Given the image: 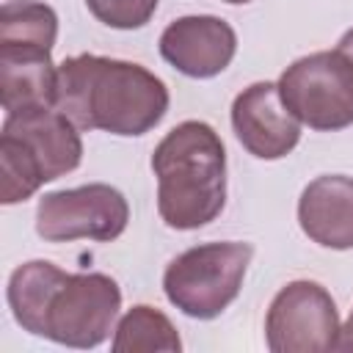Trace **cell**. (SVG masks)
I'll return each mask as SVG.
<instances>
[{"instance_id":"obj_5","label":"cell","mask_w":353,"mask_h":353,"mask_svg":"<svg viewBox=\"0 0 353 353\" xmlns=\"http://www.w3.org/2000/svg\"><path fill=\"white\" fill-rule=\"evenodd\" d=\"M254 248L248 243H204L179 254L163 276L165 298L188 317H218L240 292Z\"/></svg>"},{"instance_id":"obj_11","label":"cell","mask_w":353,"mask_h":353,"mask_svg":"<svg viewBox=\"0 0 353 353\" xmlns=\"http://www.w3.org/2000/svg\"><path fill=\"white\" fill-rule=\"evenodd\" d=\"M298 221L323 248H353V179L325 174L309 182L298 201Z\"/></svg>"},{"instance_id":"obj_4","label":"cell","mask_w":353,"mask_h":353,"mask_svg":"<svg viewBox=\"0 0 353 353\" xmlns=\"http://www.w3.org/2000/svg\"><path fill=\"white\" fill-rule=\"evenodd\" d=\"M77 124L55 105L8 113L0 132V201L17 204L80 165Z\"/></svg>"},{"instance_id":"obj_2","label":"cell","mask_w":353,"mask_h":353,"mask_svg":"<svg viewBox=\"0 0 353 353\" xmlns=\"http://www.w3.org/2000/svg\"><path fill=\"white\" fill-rule=\"evenodd\" d=\"M55 108L77 130H105L113 135H143L168 110V88L141 63L72 55L58 66Z\"/></svg>"},{"instance_id":"obj_16","label":"cell","mask_w":353,"mask_h":353,"mask_svg":"<svg viewBox=\"0 0 353 353\" xmlns=\"http://www.w3.org/2000/svg\"><path fill=\"white\" fill-rule=\"evenodd\" d=\"M336 350H345V353H353V312L347 317V323L339 328V339H336Z\"/></svg>"},{"instance_id":"obj_10","label":"cell","mask_w":353,"mask_h":353,"mask_svg":"<svg viewBox=\"0 0 353 353\" xmlns=\"http://www.w3.org/2000/svg\"><path fill=\"white\" fill-rule=\"evenodd\" d=\"M237 50V36L221 17H182L160 36V55L188 77L221 74Z\"/></svg>"},{"instance_id":"obj_1","label":"cell","mask_w":353,"mask_h":353,"mask_svg":"<svg viewBox=\"0 0 353 353\" xmlns=\"http://www.w3.org/2000/svg\"><path fill=\"white\" fill-rule=\"evenodd\" d=\"M14 320L58 345L97 347L121 309V290L105 273H66L47 259L19 265L8 279Z\"/></svg>"},{"instance_id":"obj_7","label":"cell","mask_w":353,"mask_h":353,"mask_svg":"<svg viewBox=\"0 0 353 353\" xmlns=\"http://www.w3.org/2000/svg\"><path fill=\"white\" fill-rule=\"evenodd\" d=\"M127 199L102 182L47 193L36 210V232L50 243H69L77 237L110 243L127 229Z\"/></svg>"},{"instance_id":"obj_14","label":"cell","mask_w":353,"mask_h":353,"mask_svg":"<svg viewBox=\"0 0 353 353\" xmlns=\"http://www.w3.org/2000/svg\"><path fill=\"white\" fill-rule=\"evenodd\" d=\"M179 347H182V339L176 328L163 312L152 306H132L121 317L113 339L116 353H152V350L176 353Z\"/></svg>"},{"instance_id":"obj_9","label":"cell","mask_w":353,"mask_h":353,"mask_svg":"<svg viewBox=\"0 0 353 353\" xmlns=\"http://www.w3.org/2000/svg\"><path fill=\"white\" fill-rule=\"evenodd\" d=\"M232 127L237 141L259 160L290 154L301 138L298 116L284 105L276 83H254L234 97Z\"/></svg>"},{"instance_id":"obj_15","label":"cell","mask_w":353,"mask_h":353,"mask_svg":"<svg viewBox=\"0 0 353 353\" xmlns=\"http://www.w3.org/2000/svg\"><path fill=\"white\" fill-rule=\"evenodd\" d=\"M85 6L99 22L119 30H132L152 19L157 0H85Z\"/></svg>"},{"instance_id":"obj_12","label":"cell","mask_w":353,"mask_h":353,"mask_svg":"<svg viewBox=\"0 0 353 353\" xmlns=\"http://www.w3.org/2000/svg\"><path fill=\"white\" fill-rule=\"evenodd\" d=\"M58 97V66L50 50L0 47V99L6 113L50 108Z\"/></svg>"},{"instance_id":"obj_18","label":"cell","mask_w":353,"mask_h":353,"mask_svg":"<svg viewBox=\"0 0 353 353\" xmlns=\"http://www.w3.org/2000/svg\"><path fill=\"white\" fill-rule=\"evenodd\" d=\"M226 3H248V0H226Z\"/></svg>"},{"instance_id":"obj_6","label":"cell","mask_w":353,"mask_h":353,"mask_svg":"<svg viewBox=\"0 0 353 353\" xmlns=\"http://www.w3.org/2000/svg\"><path fill=\"white\" fill-rule=\"evenodd\" d=\"M279 94L298 121L312 130H342L353 124V66L336 52L298 58L279 77Z\"/></svg>"},{"instance_id":"obj_8","label":"cell","mask_w":353,"mask_h":353,"mask_svg":"<svg viewBox=\"0 0 353 353\" xmlns=\"http://www.w3.org/2000/svg\"><path fill=\"white\" fill-rule=\"evenodd\" d=\"M339 328L331 295L314 281H290L281 287L265 317V336L273 353L336 350Z\"/></svg>"},{"instance_id":"obj_17","label":"cell","mask_w":353,"mask_h":353,"mask_svg":"<svg viewBox=\"0 0 353 353\" xmlns=\"http://www.w3.org/2000/svg\"><path fill=\"white\" fill-rule=\"evenodd\" d=\"M336 52H339V55H342V58H345V61L353 66V28H350V30H347V33L339 39V44H336Z\"/></svg>"},{"instance_id":"obj_13","label":"cell","mask_w":353,"mask_h":353,"mask_svg":"<svg viewBox=\"0 0 353 353\" xmlns=\"http://www.w3.org/2000/svg\"><path fill=\"white\" fill-rule=\"evenodd\" d=\"M58 36V17L47 3L8 0L0 8V47L52 50Z\"/></svg>"},{"instance_id":"obj_3","label":"cell","mask_w":353,"mask_h":353,"mask_svg":"<svg viewBox=\"0 0 353 353\" xmlns=\"http://www.w3.org/2000/svg\"><path fill=\"white\" fill-rule=\"evenodd\" d=\"M157 210L171 229H199L218 218L226 201V152L204 121L176 124L154 149Z\"/></svg>"}]
</instances>
